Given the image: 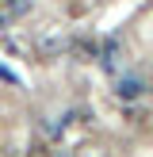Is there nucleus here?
I'll return each mask as SVG.
<instances>
[{
	"label": "nucleus",
	"instance_id": "f03ea898",
	"mask_svg": "<svg viewBox=\"0 0 153 157\" xmlns=\"http://www.w3.org/2000/svg\"><path fill=\"white\" fill-rule=\"evenodd\" d=\"M69 50H73L76 58H80V61H92V58H99V50H96V42H92L88 35H80V38H73V42H69Z\"/></svg>",
	"mask_w": 153,
	"mask_h": 157
},
{
	"label": "nucleus",
	"instance_id": "f257e3e1",
	"mask_svg": "<svg viewBox=\"0 0 153 157\" xmlns=\"http://www.w3.org/2000/svg\"><path fill=\"white\" fill-rule=\"evenodd\" d=\"M115 96L126 100V104H130V100H142V96H145V84H142V81H134V77H122V81L115 84Z\"/></svg>",
	"mask_w": 153,
	"mask_h": 157
}]
</instances>
